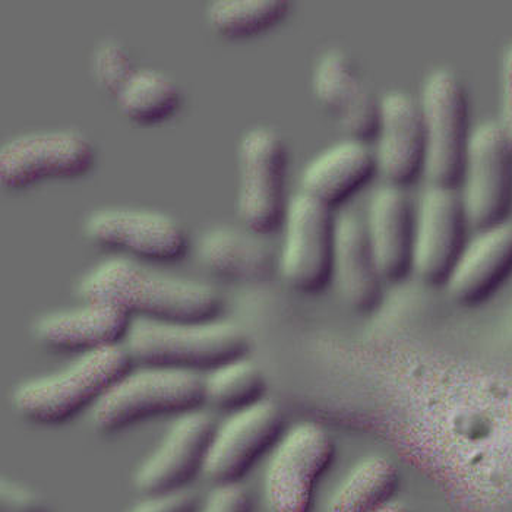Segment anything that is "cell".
Wrapping results in <instances>:
<instances>
[{"instance_id": "obj_1", "label": "cell", "mask_w": 512, "mask_h": 512, "mask_svg": "<svg viewBox=\"0 0 512 512\" xmlns=\"http://www.w3.org/2000/svg\"><path fill=\"white\" fill-rule=\"evenodd\" d=\"M78 295L112 303L132 319L160 322L213 321L221 309L213 287L157 273L132 258L100 262L81 278Z\"/></svg>"}, {"instance_id": "obj_2", "label": "cell", "mask_w": 512, "mask_h": 512, "mask_svg": "<svg viewBox=\"0 0 512 512\" xmlns=\"http://www.w3.org/2000/svg\"><path fill=\"white\" fill-rule=\"evenodd\" d=\"M131 369L125 346L84 353L53 374L22 382L12 394V403L28 422L62 425L85 410H93Z\"/></svg>"}, {"instance_id": "obj_3", "label": "cell", "mask_w": 512, "mask_h": 512, "mask_svg": "<svg viewBox=\"0 0 512 512\" xmlns=\"http://www.w3.org/2000/svg\"><path fill=\"white\" fill-rule=\"evenodd\" d=\"M138 366L207 374L211 369L246 357L249 341L232 322H160L132 319L125 344Z\"/></svg>"}, {"instance_id": "obj_4", "label": "cell", "mask_w": 512, "mask_h": 512, "mask_svg": "<svg viewBox=\"0 0 512 512\" xmlns=\"http://www.w3.org/2000/svg\"><path fill=\"white\" fill-rule=\"evenodd\" d=\"M204 403V375L138 366L118 379L91 410V423L101 435L119 434L154 417L194 412Z\"/></svg>"}, {"instance_id": "obj_5", "label": "cell", "mask_w": 512, "mask_h": 512, "mask_svg": "<svg viewBox=\"0 0 512 512\" xmlns=\"http://www.w3.org/2000/svg\"><path fill=\"white\" fill-rule=\"evenodd\" d=\"M417 103L425 132L423 178L428 185L458 189L472 137L463 84L448 69H435L423 79Z\"/></svg>"}, {"instance_id": "obj_6", "label": "cell", "mask_w": 512, "mask_h": 512, "mask_svg": "<svg viewBox=\"0 0 512 512\" xmlns=\"http://www.w3.org/2000/svg\"><path fill=\"white\" fill-rule=\"evenodd\" d=\"M287 164L286 144L273 129L258 126L240 139L237 211L249 232L268 236L283 227Z\"/></svg>"}, {"instance_id": "obj_7", "label": "cell", "mask_w": 512, "mask_h": 512, "mask_svg": "<svg viewBox=\"0 0 512 512\" xmlns=\"http://www.w3.org/2000/svg\"><path fill=\"white\" fill-rule=\"evenodd\" d=\"M334 454L333 439L318 423H299L284 432L265 470V498L271 511L311 512L316 486Z\"/></svg>"}, {"instance_id": "obj_8", "label": "cell", "mask_w": 512, "mask_h": 512, "mask_svg": "<svg viewBox=\"0 0 512 512\" xmlns=\"http://www.w3.org/2000/svg\"><path fill=\"white\" fill-rule=\"evenodd\" d=\"M278 268L296 292L316 295L333 281L334 211L309 195L289 201Z\"/></svg>"}, {"instance_id": "obj_9", "label": "cell", "mask_w": 512, "mask_h": 512, "mask_svg": "<svg viewBox=\"0 0 512 512\" xmlns=\"http://www.w3.org/2000/svg\"><path fill=\"white\" fill-rule=\"evenodd\" d=\"M469 226L477 232L507 223L512 208V148L496 123L470 137L461 180Z\"/></svg>"}, {"instance_id": "obj_10", "label": "cell", "mask_w": 512, "mask_h": 512, "mask_svg": "<svg viewBox=\"0 0 512 512\" xmlns=\"http://www.w3.org/2000/svg\"><path fill=\"white\" fill-rule=\"evenodd\" d=\"M469 227L457 188L426 185L416 204L414 276L426 286L445 287L466 249Z\"/></svg>"}, {"instance_id": "obj_11", "label": "cell", "mask_w": 512, "mask_h": 512, "mask_svg": "<svg viewBox=\"0 0 512 512\" xmlns=\"http://www.w3.org/2000/svg\"><path fill=\"white\" fill-rule=\"evenodd\" d=\"M284 435V414L273 401L230 413L211 441L204 476L214 485L240 483Z\"/></svg>"}, {"instance_id": "obj_12", "label": "cell", "mask_w": 512, "mask_h": 512, "mask_svg": "<svg viewBox=\"0 0 512 512\" xmlns=\"http://www.w3.org/2000/svg\"><path fill=\"white\" fill-rule=\"evenodd\" d=\"M216 429V420L204 410L180 414L156 450L135 470V489L145 496L186 491L204 473Z\"/></svg>"}, {"instance_id": "obj_13", "label": "cell", "mask_w": 512, "mask_h": 512, "mask_svg": "<svg viewBox=\"0 0 512 512\" xmlns=\"http://www.w3.org/2000/svg\"><path fill=\"white\" fill-rule=\"evenodd\" d=\"M94 163L93 144L75 132L22 135L0 151V180L18 191L44 180L81 178Z\"/></svg>"}, {"instance_id": "obj_14", "label": "cell", "mask_w": 512, "mask_h": 512, "mask_svg": "<svg viewBox=\"0 0 512 512\" xmlns=\"http://www.w3.org/2000/svg\"><path fill=\"white\" fill-rule=\"evenodd\" d=\"M376 172L384 185L407 189L425 173V132L419 103L404 91L379 99L375 135Z\"/></svg>"}, {"instance_id": "obj_15", "label": "cell", "mask_w": 512, "mask_h": 512, "mask_svg": "<svg viewBox=\"0 0 512 512\" xmlns=\"http://www.w3.org/2000/svg\"><path fill=\"white\" fill-rule=\"evenodd\" d=\"M85 232L101 246L147 261H176L188 246L182 227L154 211H97L88 217Z\"/></svg>"}, {"instance_id": "obj_16", "label": "cell", "mask_w": 512, "mask_h": 512, "mask_svg": "<svg viewBox=\"0 0 512 512\" xmlns=\"http://www.w3.org/2000/svg\"><path fill=\"white\" fill-rule=\"evenodd\" d=\"M333 281L344 302L359 314H372L384 300L379 273L366 229L365 214L349 207L335 216Z\"/></svg>"}, {"instance_id": "obj_17", "label": "cell", "mask_w": 512, "mask_h": 512, "mask_svg": "<svg viewBox=\"0 0 512 512\" xmlns=\"http://www.w3.org/2000/svg\"><path fill=\"white\" fill-rule=\"evenodd\" d=\"M312 88L318 103L337 119L349 139L374 141L379 100L365 87L353 60L340 49H330L316 63Z\"/></svg>"}, {"instance_id": "obj_18", "label": "cell", "mask_w": 512, "mask_h": 512, "mask_svg": "<svg viewBox=\"0 0 512 512\" xmlns=\"http://www.w3.org/2000/svg\"><path fill=\"white\" fill-rule=\"evenodd\" d=\"M376 264L385 284L403 283L413 274L416 204L406 189H376L365 214Z\"/></svg>"}, {"instance_id": "obj_19", "label": "cell", "mask_w": 512, "mask_h": 512, "mask_svg": "<svg viewBox=\"0 0 512 512\" xmlns=\"http://www.w3.org/2000/svg\"><path fill=\"white\" fill-rule=\"evenodd\" d=\"M132 318L112 303L90 300L79 308L41 316L34 327L37 340L49 349L84 355L123 346Z\"/></svg>"}, {"instance_id": "obj_20", "label": "cell", "mask_w": 512, "mask_h": 512, "mask_svg": "<svg viewBox=\"0 0 512 512\" xmlns=\"http://www.w3.org/2000/svg\"><path fill=\"white\" fill-rule=\"evenodd\" d=\"M512 274V224H501L479 232L448 278V295L466 308L491 299Z\"/></svg>"}, {"instance_id": "obj_21", "label": "cell", "mask_w": 512, "mask_h": 512, "mask_svg": "<svg viewBox=\"0 0 512 512\" xmlns=\"http://www.w3.org/2000/svg\"><path fill=\"white\" fill-rule=\"evenodd\" d=\"M378 175L369 144L344 139L322 151L303 170V194L334 210L366 188Z\"/></svg>"}, {"instance_id": "obj_22", "label": "cell", "mask_w": 512, "mask_h": 512, "mask_svg": "<svg viewBox=\"0 0 512 512\" xmlns=\"http://www.w3.org/2000/svg\"><path fill=\"white\" fill-rule=\"evenodd\" d=\"M255 233L216 229L202 240L205 264L221 276L235 280H262L274 270L273 249Z\"/></svg>"}, {"instance_id": "obj_23", "label": "cell", "mask_w": 512, "mask_h": 512, "mask_svg": "<svg viewBox=\"0 0 512 512\" xmlns=\"http://www.w3.org/2000/svg\"><path fill=\"white\" fill-rule=\"evenodd\" d=\"M400 486V473L388 458L368 457L344 477L327 512H376L393 502Z\"/></svg>"}, {"instance_id": "obj_24", "label": "cell", "mask_w": 512, "mask_h": 512, "mask_svg": "<svg viewBox=\"0 0 512 512\" xmlns=\"http://www.w3.org/2000/svg\"><path fill=\"white\" fill-rule=\"evenodd\" d=\"M120 112L137 125L166 122L180 107V91L172 79L153 69H139L118 96Z\"/></svg>"}, {"instance_id": "obj_25", "label": "cell", "mask_w": 512, "mask_h": 512, "mask_svg": "<svg viewBox=\"0 0 512 512\" xmlns=\"http://www.w3.org/2000/svg\"><path fill=\"white\" fill-rule=\"evenodd\" d=\"M267 381L246 357L230 360L204 374V400L224 412L236 413L265 400Z\"/></svg>"}, {"instance_id": "obj_26", "label": "cell", "mask_w": 512, "mask_h": 512, "mask_svg": "<svg viewBox=\"0 0 512 512\" xmlns=\"http://www.w3.org/2000/svg\"><path fill=\"white\" fill-rule=\"evenodd\" d=\"M289 11L284 0H217L208 8L207 17L218 36L242 40L273 30Z\"/></svg>"}, {"instance_id": "obj_27", "label": "cell", "mask_w": 512, "mask_h": 512, "mask_svg": "<svg viewBox=\"0 0 512 512\" xmlns=\"http://www.w3.org/2000/svg\"><path fill=\"white\" fill-rule=\"evenodd\" d=\"M128 53L116 43H103L94 55V75L100 87L118 97L135 74Z\"/></svg>"}, {"instance_id": "obj_28", "label": "cell", "mask_w": 512, "mask_h": 512, "mask_svg": "<svg viewBox=\"0 0 512 512\" xmlns=\"http://www.w3.org/2000/svg\"><path fill=\"white\" fill-rule=\"evenodd\" d=\"M251 493L240 483L218 485L201 504L198 512H252Z\"/></svg>"}, {"instance_id": "obj_29", "label": "cell", "mask_w": 512, "mask_h": 512, "mask_svg": "<svg viewBox=\"0 0 512 512\" xmlns=\"http://www.w3.org/2000/svg\"><path fill=\"white\" fill-rule=\"evenodd\" d=\"M0 512H50L41 496L14 480L0 483Z\"/></svg>"}, {"instance_id": "obj_30", "label": "cell", "mask_w": 512, "mask_h": 512, "mask_svg": "<svg viewBox=\"0 0 512 512\" xmlns=\"http://www.w3.org/2000/svg\"><path fill=\"white\" fill-rule=\"evenodd\" d=\"M201 504L197 493L186 489L166 495L145 496L144 501L131 512H198Z\"/></svg>"}, {"instance_id": "obj_31", "label": "cell", "mask_w": 512, "mask_h": 512, "mask_svg": "<svg viewBox=\"0 0 512 512\" xmlns=\"http://www.w3.org/2000/svg\"><path fill=\"white\" fill-rule=\"evenodd\" d=\"M498 126L512 148V47L505 56L502 68V110Z\"/></svg>"}, {"instance_id": "obj_32", "label": "cell", "mask_w": 512, "mask_h": 512, "mask_svg": "<svg viewBox=\"0 0 512 512\" xmlns=\"http://www.w3.org/2000/svg\"><path fill=\"white\" fill-rule=\"evenodd\" d=\"M376 512H412L409 510V508L406 507V505L398 504V502H391V504H388L387 507L381 508V510Z\"/></svg>"}]
</instances>
